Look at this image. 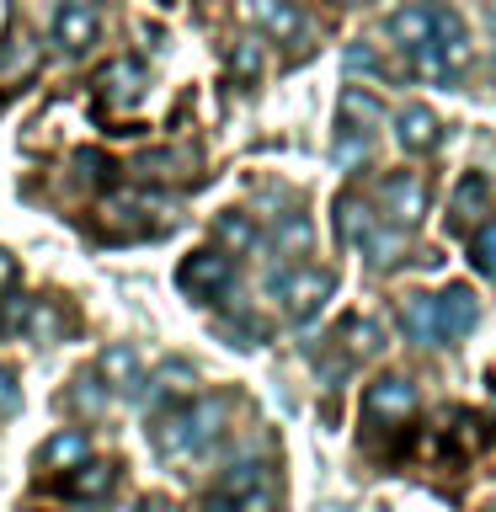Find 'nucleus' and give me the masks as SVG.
<instances>
[{
	"instance_id": "obj_37",
	"label": "nucleus",
	"mask_w": 496,
	"mask_h": 512,
	"mask_svg": "<svg viewBox=\"0 0 496 512\" xmlns=\"http://www.w3.org/2000/svg\"><path fill=\"white\" fill-rule=\"evenodd\" d=\"M16 283V262H11V251H0V288H11Z\"/></svg>"
},
{
	"instance_id": "obj_4",
	"label": "nucleus",
	"mask_w": 496,
	"mask_h": 512,
	"mask_svg": "<svg viewBox=\"0 0 496 512\" xmlns=\"http://www.w3.org/2000/svg\"><path fill=\"white\" fill-rule=\"evenodd\" d=\"M198 150H144L134 160V171L144 182H198Z\"/></svg>"
},
{
	"instance_id": "obj_15",
	"label": "nucleus",
	"mask_w": 496,
	"mask_h": 512,
	"mask_svg": "<svg viewBox=\"0 0 496 512\" xmlns=\"http://www.w3.org/2000/svg\"><path fill=\"white\" fill-rule=\"evenodd\" d=\"M336 342H347V358H368V352H379L384 331L368 315H347L342 326H336Z\"/></svg>"
},
{
	"instance_id": "obj_13",
	"label": "nucleus",
	"mask_w": 496,
	"mask_h": 512,
	"mask_svg": "<svg viewBox=\"0 0 496 512\" xmlns=\"http://www.w3.org/2000/svg\"><path fill=\"white\" fill-rule=\"evenodd\" d=\"M32 64H38V43H32L27 27H16L11 43H6V54H0V86H11V80L32 75Z\"/></svg>"
},
{
	"instance_id": "obj_6",
	"label": "nucleus",
	"mask_w": 496,
	"mask_h": 512,
	"mask_svg": "<svg viewBox=\"0 0 496 512\" xmlns=\"http://www.w3.org/2000/svg\"><path fill=\"white\" fill-rule=\"evenodd\" d=\"M96 38V6H86V0H70V6H59V22H54V43L64 48V54H80Z\"/></svg>"
},
{
	"instance_id": "obj_29",
	"label": "nucleus",
	"mask_w": 496,
	"mask_h": 512,
	"mask_svg": "<svg viewBox=\"0 0 496 512\" xmlns=\"http://www.w3.org/2000/svg\"><path fill=\"white\" fill-rule=\"evenodd\" d=\"M470 262L486 272V278H496V224H480L475 240H470Z\"/></svg>"
},
{
	"instance_id": "obj_39",
	"label": "nucleus",
	"mask_w": 496,
	"mask_h": 512,
	"mask_svg": "<svg viewBox=\"0 0 496 512\" xmlns=\"http://www.w3.org/2000/svg\"><path fill=\"white\" fill-rule=\"evenodd\" d=\"M203 512H240V507H235V502H224V496H208V507H203Z\"/></svg>"
},
{
	"instance_id": "obj_38",
	"label": "nucleus",
	"mask_w": 496,
	"mask_h": 512,
	"mask_svg": "<svg viewBox=\"0 0 496 512\" xmlns=\"http://www.w3.org/2000/svg\"><path fill=\"white\" fill-rule=\"evenodd\" d=\"M139 512H176V507H171V496H144Z\"/></svg>"
},
{
	"instance_id": "obj_33",
	"label": "nucleus",
	"mask_w": 496,
	"mask_h": 512,
	"mask_svg": "<svg viewBox=\"0 0 496 512\" xmlns=\"http://www.w3.org/2000/svg\"><path fill=\"white\" fill-rule=\"evenodd\" d=\"M235 507L240 512H272V507H278V491H272V480H262V486H256L251 496H240Z\"/></svg>"
},
{
	"instance_id": "obj_20",
	"label": "nucleus",
	"mask_w": 496,
	"mask_h": 512,
	"mask_svg": "<svg viewBox=\"0 0 496 512\" xmlns=\"http://www.w3.org/2000/svg\"><path fill=\"white\" fill-rule=\"evenodd\" d=\"M219 422H224V400H192L187 406V427H192V448H208L219 438Z\"/></svg>"
},
{
	"instance_id": "obj_32",
	"label": "nucleus",
	"mask_w": 496,
	"mask_h": 512,
	"mask_svg": "<svg viewBox=\"0 0 496 512\" xmlns=\"http://www.w3.org/2000/svg\"><path fill=\"white\" fill-rule=\"evenodd\" d=\"M342 134H347V128H342ZM363 150H368V134H347V139H336V166H358Z\"/></svg>"
},
{
	"instance_id": "obj_9",
	"label": "nucleus",
	"mask_w": 496,
	"mask_h": 512,
	"mask_svg": "<svg viewBox=\"0 0 496 512\" xmlns=\"http://www.w3.org/2000/svg\"><path fill=\"white\" fill-rule=\"evenodd\" d=\"M86 459H91V438H86L80 427H70V432H54V438L43 443V454H38L43 470H80Z\"/></svg>"
},
{
	"instance_id": "obj_25",
	"label": "nucleus",
	"mask_w": 496,
	"mask_h": 512,
	"mask_svg": "<svg viewBox=\"0 0 496 512\" xmlns=\"http://www.w3.org/2000/svg\"><path fill=\"white\" fill-rule=\"evenodd\" d=\"M70 406L86 411V416H102L107 411V390H102V374H80L75 390H70Z\"/></svg>"
},
{
	"instance_id": "obj_23",
	"label": "nucleus",
	"mask_w": 496,
	"mask_h": 512,
	"mask_svg": "<svg viewBox=\"0 0 496 512\" xmlns=\"http://www.w3.org/2000/svg\"><path fill=\"white\" fill-rule=\"evenodd\" d=\"M27 336H38V342H59V331H64V310L54 299H32V310H27Z\"/></svg>"
},
{
	"instance_id": "obj_14",
	"label": "nucleus",
	"mask_w": 496,
	"mask_h": 512,
	"mask_svg": "<svg viewBox=\"0 0 496 512\" xmlns=\"http://www.w3.org/2000/svg\"><path fill=\"white\" fill-rule=\"evenodd\" d=\"M155 454H160V459L192 454V427H187V411H166V416L155 422Z\"/></svg>"
},
{
	"instance_id": "obj_35",
	"label": "nucleus",
	"mask_w": 496,
	"mask_h": 512,
	"mask_svg": "<svg viewBox=\"0 0 496 512\" xmlns=\"http://www.w3.org/2000/svg\"><path fill=\"white\" fill-rule=\"evenodd\" d=\"M347 70H374V54H368V48L358 43V48L347 54Z\"/></svg>"
},
{
	"instance_id": "obj_12",
	"label": "nucleus",
	"mask_w": 496,
	"mask_h": 512,
	"mask_svg": "<svg viewBox=\"0 0 496 512\" xmlns=\"http://www.w3.org/2000/svg\"><path fill=\"white\" fill-rule=\"evenodd\" d=\"M70 496H86V502H96V496H107L112 486H118V464L112 459H86L80 470H70Z\"/></svg>"
},
{
	"instance_id": "obj_34",
	"label": "nucleus",
	"mask_w": 496,
	"mask_h": 512,
	"mask_svg": "<svg viewBox=\"0 0 496 512\" xmlns=\"http://www.w3.org/2000/svg\"><path fill=\"white\" fill-rule=\"evenodd\" d=\"M27 310H32V299H22V294L6 299V310H0V326H6V331H22V326H27Z\"/></svg>"
},
{
	"instance_id": "obj_17",
	"label": "nucleus",
	"mask_w": 496,
	"mask_h": 512,
	"mask_svg": "<svg viewBox=\"0 0 496 512\" xmlns=\"http://www.w3.org/2000/svg\"><path fill=\"white\" fill-rule=\"evenodd\" d=\"M432 139H438V118H432L427 107H406V112H400V144H406L411 155L432 150Z\"/></svg>"
},
{
	"instance_id": "obj_28",
	"label": "nucleus",
	"mask_w": 496,
	"mask_h": 512,
	"mask_svg": "<svg viewBox=\"0 0 496 512\" xmlns=\"http://www.w3.org/2000/svg\"><path fill=\"white\" fill-rule=\"evenodd\" d=\"M75 171H80V182H91V187H107V182H112V171H118V166H112V160H107L102 150H80V155H75Z\"/></svg>"
},
{
	"instance_id": "obj_36",
	"label": "nucleus",
	"mask_w": 496,
	"mask_h": 512,
	"mask_svg": "<svg viewBox=\"0 0 496 512\" xmlns=\"http://www.w3.org/2000/svg\"><path fill=\"white\" fill-rule=\"evenodd\" d=\"M0 406H6V411L16 406V379L6 374V368H0Z\"/></svg>"
},
{
	"instance_id": "obj_5",
	"label": "nucleus",
	"mask_w": 496,
	"mask_h": 512,
	"mask_svg": "<svg viewBox=\"0 0 496 512\" xmlns=\"http://www.w3.org/2000/svg\"><path fill=\"white\" fill-rule=\"evenodd\" d=\"M384 208L395 214V224L406 230V224H416L427 214V182L416 171H395L390 182H384Z\"/></svg>"
},
{
	"instance_id": "obj_31",
	"label": "nucleus",
	"mask_w": 496,
	"mask_h": 512,
	"mask_svg": "<svg viewBox=\"0 0 496 512\" xmlns=\"http://www.w3.org/2000/svg\"><path fill=\"white\" fill-rule=\"evenodd\" d=\"M230 70H235L240 80L262 75V48H256V43H235V54H230Z\"/></svg>"
},
{
	"instance_id": "obj_40",
	"label": "nucleus",
	"mask_w": 496,
	"mask_h": 512,
	"mask_svg": "<svg viewBox=\"0 0 496 512\" xmlns=\"http://www.w3.org/2000/svg\"><path fill=\"white\" fill-rule=\"evenodd\" d=\"M347 6H363V0H347Z\"/></svg>"
},
{
	"instance_id": "obj_11",
	"label": "nucleus",
	"mask_w": 496,
	"mask_h": 512,
	"mask_svg": "<svg viewBox=\"0 0 496 512\" xmlns=\"http://www.w3.org/2000/svg\"><path fill=\"white\" fill-rule=\"evenodd\" d=\"M251 16L272 32V38H294V43H299L304 32H310L304 11H299V6H288V0H251Z\"/></svg>"
},
{
	"instance_id": "obj_10",
	"label": "nucleus",
	"mask_w": 496,
	"mask_h": 512,
	"mask_svg": "<svg viewBox=\"0 0 496 512\" xmlns=\"http://www.w3.org/2000/svg\"><path fill=\"white\" fill-rule=\"evenodd\" d=\"M400 326H406L411 342H422V347H438L443 342V326H438V299H422V294H411L406 304H400Z\"/></svg>"
},
{
	"instance_id": "obj_24",
	"label": "nucleus",
	"mask_w": 496,
	"mask_h": 512,
	"mask_svg": "<svg viewBox=\"0 0 496 512\" xmlns=\"http://www.w3.org/2000/svg\"><path fill=\"white\" fill-rule=\"evenodd\" d=\"M262 480H267V470H256V464H230L214 496H224V502H240V496H251L256 486H262Z\"/></svg>"
},
{
	"instance_id": "obj_3",
	"label": "nucleus",
	"mask_w": 496,
	"mask_h": 512,
	"mask_svg": "<svg viewBox=\"0 0 496 512\" xmlns=\"http://www.w3.org/2000/svg\"><path fill=\"white\" fill-rule=\"evenodd\" d=\"M368 416H384V422H411L416 416V384L411 379H374L368 384Z\"/></svg>"
},
{
	"instance_id": "obj_8",
	"label": "nucleus",
	"mask_w": 496,
	"mask_h": 512,
	"mask_svg": "<svg viewBox=\"0 0 496 512\" xmlns=\"http://www.w3.org/2000/svg\"><path fill=\"white\" fill-rule=\"evenodd\" d=\"M475 294L464 283H454V288H443L438 294V326H443V336H470L475 331Z\"/></svg>"
},
{
	"instance_id": "obj_18",
	"label": "nucleus",
	"mask_w": 496,
	"mask_h": 512,
	"mask_svg": "<svg viewBox=\"0 0 496 512\" xmlns=\"http://www.w3.org/2000/svg\"><path fill=\"white\" fill-rule=\"evenodd\" d=\"M256 246V224L246 214H219L214 219V251H251Z\"/></svg>"
},
{
	"instance_id": "obj_21",
	"label": "nucleus",
	"mask_w": 496,
	"mask_h": 512,
	"mask_svg": "<svg viewBox=\"0 0 496 512\" xmlns=\"http://www.w3.org/2000/svg\"><path fill=\"white\" fill-rule=\"evenodd\" d=\"M486 198H491V182H486V176H464V182L454 187V219H459V224L480 219V214H486Z\"/></svg>"
},
{
	"instance_id": "obj_7",
	"label": "nucleus",
	"mask_w": 496,
	"mask_h": 512,
	"mask_svg": "<svg viewBox=\"0 0 496 512\" xmlns=\"http://www.w3.org/2000/svg\"><path fill=\"white\" fill-rule=\"evenodd\" d=\"M144 91V70L134 59H112V64H102L96 70V96L112 107V102H134V96Z\"/></svg>"
},
{
	"instance_id": "obj_30",
	"label": "nucleus",
	"mask_w": 496,
	"mask_h": 512,
	"mask_svg": "<svg viewBox=\"0 0 496 512\" xmlns=\"http://www.w3.org/2000/svg\"><path fill=\"white\" fill-rule=\"evenodd\" d=\"M304 246H310V224H304V214H288V219L278 224V251L294 256V251H304Z\"/></svg>"
},
{
	"instance_id": "obj_22",
	"label": "nucleus",
	"mask_w": 496,
	"mask_h": 512,
	"mask_svg": "<svg viewBox=\"0 0 496 512\" xmlns=\"http://www.w3.org/2000/svg\"><path fill=\"white\" fill-rule=\"evenodd\" d=\"M96 374H102V384H112V390H128V384L139 379V358H134L128 347H107Z\"/></svg>"
},
{
	"instance_id": "obj_2",
	"label": "nucleus",
	"mask_w": 496,
	"mask_h": 512,
	"mask_svg": "<svg viewBox=\"0 0 496 512\" xmlns=\"http://www.w3.org/2000/svg\"><path fill=\"white\" fill-rule=\"evenodd\" d=\"M331 288H336L331 267H299V272H283L278 278V294L288 299V310H294L299 320H310L320 304L331 299Z\"/></svg>"
},
{
	"instance_id": "obj_16",
	"label": "nucleus",
	"mask_w": 496,
	"mask_h": 512,
	"mask_svg": "<svg viewBox=\"0 0 496 512\" xmlns=\"http://www.w3.org/2000/svg\"><path fill=\"white\" fill-rule=\"evenodd\" d=\"M379 118H384V107L368 91H358V86L342 91V128H347V134H368Z\"/></svg>"
},
{
	"instance_id": "obj_19",
	"label": "nucleus",
	"mask_w": 496,
	"mask_h": 512,
	"mask_svg": "<svg viewBox=\"0 0 496 512\" xmlns=\"http://www.w3.org/2000/svg\"><path fill=\"white\" fill-rule=\"evenodd\" d=\"M374 230V214H368L363 198H336V235L347 240V246H363V235Z\"/></svg>"
},
{
	"instance_id": "obj_26",
	"label": "nucleus",
	"mask_w": 496,
	"mask_h": 512,
	"mask_svg": "<svg viewBox=\"0 0 496 512\" xmlns=\"http://www.w3.org/2000/svg\"><path fill=\"white\" fill-rule=\"evenodd\" d=\"M411 54H416V70L427 80H454V70H459V64L448 59V48H438V43H422V48H411Z\"/></svg>"
},
{
	"instance_id": "obj_27",
	"label": "nucleus",
	"mask_w": 496,
	"mask_h": 512,
	"mask_svg": "<svg viewBox=\"0 0 496 512\" xmlns=\"http://www.w3.org/2000/svg\"><path fill=\"white\" fill-rule=\"evenodd\" d=\"M363 246H368V256L384 267V262H395V256L406 251V230H379V224H374V230L363 235Z\"/></svg>"
},
{
	"instance_id": "obj_1",
	"label": "nucleus",
	"mask_w": 496,
	"mask_h": 512,
	"mask_svg": "<svg viewBox=\"0 0 496 512\" xmlns=\"http://www.w3.org/2000/svg\"><path fill=\"white\" fill-rule=\"evenodd\" d=\"M230 278H235L230 256L214 251V246L182 256V267H176V288H182L187 299H214V294H224V288H230Z\"/></svg>"
}]
</instances>
